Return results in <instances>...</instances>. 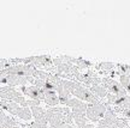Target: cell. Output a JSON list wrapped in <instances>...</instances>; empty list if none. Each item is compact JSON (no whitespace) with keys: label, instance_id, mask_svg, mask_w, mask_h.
Segmentation results:
<instances>
[{"label":"cell","instance_id":"cell-1","mask_svg":"<svg viewBox=\"0 0 130 128\" xmlns=\"http://www.w3.org/2000/svg\"><path fill=\"white\" fill-rule=\"evenodd\" d=\"M107 107L105 103L102 102H99V103H95V104H88V108H87V111H86V116L89 121L92 122H98L100 120L104 119V115L106 113Z\"/></svg>","mask_w":130,"mask_h":128},{"label":"cell","instance_id":"cell-2","mask_svg":"<svg viewBox=\"0 0 130 128\" xmlns=\"http://www.w3.org/2000/svg\"><path fill=\"white\" fill-rule=\"evenodd\" d=\"M101 85L106 89L108 93H113L118 97H124L128 96V92L125 91V89L121 85L119 82H116L115 79H112L110 77H104L101 78Z\"/></svg>","mask_w":130,"mask_h":128},{"label":"cell","instance_id":"cell-3","mask_svg":"<svg viewBox=\"0 0 130 128\" xmlns=\"http://www.w3.org/2000/svg\"><path fill=\"white\" fill-rule=\"evenodd\" d=\"M21 90L23 92V95H25L27 97H29V99H32V101H37V102H42L45 99V92L42 89H39V87L34 86V85H30V86H22Z\"/></svg>","mask_w":130,"mask_h":128},{"label":"cell","instance_id":"cell-4","mask_svg":"<svg viewBox=\"0 0 130 128\" xmlns=\"http://www.w3.org/2000/svg\"><path fill=\"white\" fill-rule=\"evenodd\" d=\"M29 83V77H19V75H6L1 79L0 82V85L1 84H5L7 86L11 87H16V86H27V84Z\"/></svg>","mask_w":130,"mask_h":128},{"label":"cell","instance_id":"cell-5","mask_svg":"<svg viewBox=\"0 0 130 128\" xmlns=\"http://www.w3.org/2000/svg\"><path fill=\"white\" fill-rule=\"evenodd\" d=\"M65 105L71 109V113L72 114H79V115H86V111H87V108H88V104L84 103V102L79 101L77 98H70L69 101L65 103Z\"/></svg>","mask_w":130,"mask_h":128},{"label":"cell","instance_id":"cell-6","mask_svg":"<svg viewBox=\"0 0 130 128\" xmlns=\"http://www.w3.org/2000/svg\"><path fill=\"white\" fill-rule=\"evenodd\" d=\"M31 110L32 117L35 119V122L41 124H47L48 121H47V111L46 109H43L42 107H34V108H30Z\"/></svg>","mask_w":130,"mask_h":128},{"label":"cell","instance_id":"cell-7","mask_svg":"<svg viewBox=\"0 0 130 128\" xmlns=\"http://www.w3.org/2000/svg\"><path fill=\"white\" fill-rule=\"evenodd\" d=\"M43 92H45V99H43V102L50 108H54V107H58V104H60L59 97H58L56 91H43Z\"/></svg>","mask_w":130,"mask_h":128},{"label":"cell","instance_id":"cell-8","mask_svg":"<svg viewBox=\"0 0 130 128\" xmlns=\"http://www.w3.org/2000/svg\"><path fill=\"white\" fill-rule=\"evenodd\" d=\"M56 92H57V95H58V97H59V101H60L61 104H65V103L71 98V93H70L69 90L63 85V80H61V83L57 86Z\"/></svg>","mask_w":130,"mask_h":128},{"label":"cell","instance_id":"cell-9","mask_svg":"<svg viewBox=\"0 0 130 128\" xmlns=\"http://www.w3.org/2000/svg\"><path fill=\"white\" fill-rule=\"evenodd\" d=\"M0 108H1V109H4V110H6V111H9L11 115H14V116H16L17 111H18L19 108H21V105L17 104V103H14V102L0 99Z\"/></svg>","mask_w":130,"mask_h":128},{"label":"cell","instance_id":"cell-10","mask_svg":"<svg viewBox=\"0 0 130 128\" xmlns=\"http://www.w3.org/2000/svg\"><path fill=\"white\" fill-rule=\"evenodd\" d=\"M16 116L19 117L21 120H23V121H30L32 117V114L30 108H28V107H21L19 110L17 111Z\"/></svg>","mask_w":130,"mask_h":128},{"label":"cell","instance_id":"cell-11","mask_svg":"<svg viewBox=\"0 0 130 128\" xmlns=\"http://www.w3.org/2000/svg\"><path fill=\"white\" fill-rule=\"evenodd\" d=\"M89 90H90L92 93H93L94 96H96L99 99H101V98H106V96L108 95V91H107L102 85H96V86L89 87Z\"/></svg>","mask_w":130,"mask_h":128},{"label":"cell","instance_id":"cell-12","mask_svg":"<svg viewBox=\"0 0 130 128\" xmlns=\"http://www.w3.org/2000/svg\"><path fill=\"white\" fill-rule=\"evenodd\" d=\"M72 117H74V122L77 128H83L86 124H88V119L86 115L72 114Z\"/></svg>","mask_w":130,"mask_h":128},{"label":"cell","instance_id":"cell-13","mask_svg":"<svg viewBox=\"0 0 130 128\" xmlns=\"http://www.w3.org/2000/svg\"><path fill=\"white\" fill-rule=\"evenodd\" d=\"M115 67L116 66H115V64H112V62H100V64L96 65V68L100 72H102V73H110Z\"/></svg>","mask_w":130,"mask_h":128},{"label":"cell","instance_id":"cell-14","mask_svg":"<svg viewBox=\"0 0 130 128\" xmlns=\"http://www.w3.org/2000/svg\"><path fill=\"white\" fill-rule=\"evenodd\" d=\"M51 73L50 72H47V71H43V69H39L36 68L35 71V73L32 77L35 78V79H39V80H42V82H47L48 80V78H50Z\"/></svg>","mask_w":130,"mask_h":128},{"label":"cell","instance_id":"cell-15","mask_svg":"<svg viewBox=\"0 0 130 128\" xmlns=\"http://www.w3.org/2000/svg\"><path fill=\"white\" fill-rule=\"evenodd\" d=\"M74 65L77 67L78 69H84V68H88V67H90L92 66V64L89 62V61H87V60L82 59V58H75V62Z\"/></svg>","mask_w":130,"mask_h":128},{"label":"cell","instance_id":"cell-16","mask_svg":"<svg viewBox=\"0 0 130 128\" xmlns=\"http://www.w3.org/2000/svg\"><path fill=\"white\" fill-rule=\"evenodd\" d=\"M116 67H117V73H118V75H126V77H130V65L118 64Z\"/></svg>","mask_w":130,"mask_h":128},{"label":"cell","instance_id":"cell-17","mask_svg":"<svg viewBox=\"0 0 130 128\" xmlns=\"http://www.w3.org/2000/svg\"><path fill=\"white\" fill-rule=\"evenodd\" d=\"M29 128H50L47 124H41V123H37V122H31V123L28 126Z\"/></svg>","mask_w":130,"mask_h":128},{"label":"cell","instance_id":"cell-18","mask_svg":"<svg viewBox=\"0 0 130 128\" xmlns=\"http://www.w3.org/2000/svg\"><path fill=\"white\" fill-rule=\"evenodd\" d=\"M83 128H95V126L93 123H88V124H86Z\"/></svg>","mask_w":130,"mask_h":128},{"label":"cell","instance_id":"cell-19","mask_svg":"<svg viewBox=\"0 0 130 128\" xmlns=\"http://www.w3.org/2000/svg\"><path fill=\"white\" fill-rule=\"evenodd\" d=\"M12 128H23V127H21V126H16V127H12Z\"/></svg>","mask_w":130,"mask_h":128},{"label":"cell","instance_id":"cell-20","mask_svg":"<svg viewBox=\"0 0 130 128\" xmlns=\"http://www.w3.org/2000/svg\"><path fill=\"white\" fill-rule=\"evenodd\" d=\"M125 128H128V127H125Z\"/></svg>","mask_w":130,"mask_h":128}]
</instances>
